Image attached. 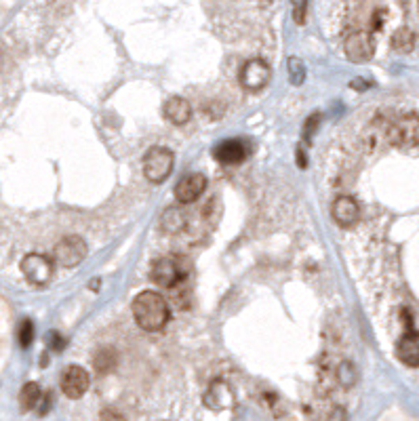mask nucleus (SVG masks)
Listing matches in <instances>:
<instances>
[{
    "mask_svg": "<svg viewBox=\"0 0 419 421\" xmlns=\"http://www.w3.org/2000/svg\"><path fill=\"white\" fill-rule=\"evenodd\" d=\"M206 188V177L202 173H190L181 177L175 185V198L181 204H190L200 198V194Z\"/></svg>",
    "mask_w": 419,
    "mask_h": 421,
    "instance_id": "nucleus-10",
    "label": "nucleus"
},
{
    "mask_svg": "<svg viewBox=\"0 0 419 421\" xmlns=\"http://www.w3.org/2000/svg\"><path fill=\"white\" fill-rule=\"evenodd\" d=\"M133 316L139 329L148 333L161 331L169 320V304L156 291H142L133 299Z\"/></svg>",
    "mask_w": 419,
    "mask_h": 421,
    "instance_id": "nucleus-1",
    "label": "nucleus"
},
{
    "mask_svg": "<svg viewBox=\"0 0 419 421\" xmlns=\"http://www.w3.org/2000/svg\"><path fill=\"white\" fill-rule=\"evenodd\" d=\"M165 118L173 124H186L192 118V106L183 97H169L165 101Z\"/></svg>",
    "mask_w": 419,
    "mask_h": 421,
    "instance_id": "nucleus-14",
    "label": "nucleus"
},
{
    "mask_svg": "<svg viewBox=\"0 0 419 421\" xmlns=\"http://www.w3.org/2000/svg\"><path fill=\"white\" fill-rule=\"evenodd\" d=\"M343 49H345L347 59H352L356 63H363V61H369L373 57L375 44H373L371 34H367V32H352L350 36L345 38Z\"/></svg>",
    "mask_w": 419,
    "mask_h": 421,
    "instance_id": "nucleus-9",
    "label": "nucleus"
},
{
    "mask_svg": "<svg viewBox=\"0 0 419 421\" xmlns=\"http://www.w3.org/2000/svg\"><path fill=\"white\" fill-rule=\"evenodd\" d=\"M337 379L343 388H352V383L356 381V373H354V367L350 363H343L337 371Z\"/></svg>",
    "mask_w": 419,
    "mask_h": 421,
    "instance_id": "nucleus-19",
    "label": "nucleus"
},
{
    "mask_svg": "<svg viewBox=\"0 0 419 421\" xmlns=\"http://www.w3.org/2000/svg\"><path fill=\"white\" fill-rule=\"evenodd\" d=\"M289 79L295 87H299L306 79V65L299 57H289Z\"/></svg>",
    "mask_w": 419,
    "mask_h": 421,
    "instance_id": "nucleus-17",
    "label": "nucleus"
},
{
    "mask_svg": "<svg viewBox=\"0 0 419 421\" xmlns=\"http://www.w3.org/2000/svg\"><path fill=\"white\" fill-rule=\"evenodd\" d=\"M17 337H19V345H22V347H30V343L34 341V322L26 318V320L19 324Z\"/></svg>",
    "mask_w": 419,
    "mask_h": 421,
    "instance_id": "nucleus-20",
    "label": "nucleus"
},
{
    "mask_svg": "<svg viewBox=\"0 0 419 421\" xmlns=\"http://www.w3.org/2000/svg\"><path fill=\"white\" fill-rule=\"evenodd\" d=\"M204 404L208 408H213V411L230 408L234 404V392H232V388L226 381H222V379L213 381L211 386H208L206 394H204Z\"/></svg>",
    "mask_w": 419,
    "mask_h": 421,
    "instance_id": "nucleus-12",
    "label": "nucleus"
},
{
    "mask_svg": "<svg viewBox=\"0 0 419 421\" xmlns=\"http://www.w3.org/2000/svg\"><path fill=\"white\" fill-rule=\"evenodd\" d=\"M318 124H320V114H312V116L306 120V124H304V137H306V142H312L314 131L318 129Z\"/></svg>",
    "mask_w": 419,
    "mask_h": 421,
    "instance_id": "nucleus-22",
    "label": "nucleus"
},
{
    "mask_svg": "<svg viewBox=\"0 0 419 421\" xmlns=\"http://www.w3.org/2000/svg\"><path fill=\"white\" fill-rule=\"evenodd\" d=\"M331 215L337 226L352 228L361 220V206L352 196H337L331 206Z\"/></svg>",
    "mask_w": 419,
    "mask_h": 421,
    "instance_id": "nucleus-8",
    "label": "nucleus"
},
{
    "mask_svg": "<svg viewBox=\"0 0 419 421\" xmlns=\"http://www.w3.org/2000/svg\"><path fill=\"white\" fill-rule=\"evenodd\" d=\"M291 5H293V19H295V24H304L306 22L308 0H291Z\"/></svg>",
    "mask_w": 419,
    "mask_h": 421,
    "instance_id": "nucleus-21",
    "label": "nucleus"
},
{
    "mask_svg": "<svg viewBox=\"0 0 419 421\" xmlns=\"http://www.w3.org/2000/svg\"><path fill=\"white\" fill-rule=\"evenodd\" d=\"M186 278V270L181 267L179 259L175 257H161L152 265V280L158 287L173 289Z\"/></svg>",
    "mask_w": 419,
    "mask_h": 421,
    "instance_id": "nucleus-5",
    "label": "nucleus"
},
{
    "mask_svg": "<svg viewBox=\"0 0 419 421\" xmlns=\"http://www.w3.org/2000/svg\"><path fill=\"white\" fill-rule=\"evenodd\" d=\"M213 156L222 165H240L249 156V146L243 139H226V142L215 146Z\"/></svg>",
    "mask_w": 419,
    "mask_h": 421,
    "instance_id": "nucleus-11",
    "label": "nucleus"
},
{
    "mask_svg": "<svg viewBox=\"0 0 419 421\" xmlns=\"http://www.w3.org/2000/svg\"><path fill=\"white\" fill-rule=\"evenodd\" d=\"M53 263L55 259L42 253H30L22 259V272L28 278V283L34 287H47L49 280L53 278Z\"/></svg>",
    "mask_w": 419,
    "mask_h": 421,
    "instance_id": "nucleus-3",
    "label": "nucleus"
},
{
    "mask_svg": "<svg viewBox=\"0 0 419 421\" xmlns=\"http://www.w3.org/2000/svg\"><path fill=\"white\" fill-rule=\"evenodd\" d=\"M396 356L402 365L417 369L419 367V333H406L396 343Z\"/></svg>",
    "mask_w": 419,
    "mask_h": 421,
    "instance_id": "nucleus-13",
    "label": "nucleus"
},
{
    "mask_svg": "<svg viewBox=\"0 0 419 421\" xmlns=\"http://www.w3.org/2000/svg\"><path fill=\"white\" fill-rule=\"evenodd\" d=\"M175 165V156L169 148H150L144 156V175L150 183H163Z\"/></svg>",
    "mask_w": 419,
    "mask_h": 421,
    "instance_id": "nucleus-2",
    "label": "nucleus"
},
{
    "mask_svg": "<svg viewBox=\"0 0 419 421\" xmlns=\"http://www.w3.org/2000/svg\"><path fill=\"white\" fill-rule=\"evenodd\" d=\"M270 65L263 59H249L240 69V85L247 91H261L270 81Z\"/></svg>",
    "mask_w": 419,
    "mask_h": 421,
    "instance_id": "nucleus-7",
    "label": "nucleus"
},
{
    "mask_svg": "<svg viewBox=\"0 0 419 421\" xmlns=\"http://www.w3.org/2000/svg\"><path fill=\"white\" fill-rule=\"evenodd\" d=\"M413 42H415V38H413L411 30H406V28H400V30L392 36V47H394L396 51H411V49H413Z\"/></svg>",
    "mask_w": 419,
    "mask_h": 421,
    "instance_id": "nucleus-18",
    "label": "nucleus"
},
{
    "mask_svg": "<svg viewBox=\"0 0 419 421\" xmlns=\"http://www.w3.org/2000/svg\"><path fill=\"white\" fill-rule=\"evenodd\" d=\"M85 255H87V242L76 234L61 238L53 249V259L59 267H74L85 259Z\"/></svg>",
    "mask_w": 419,
    "mask_h": 421,
    "instance_id": "nucleus-4",
    "label": "nucleus"
},
{
    "mask_svg": "<svg viewBox=\"0 0 419 421\" xmlns=\"http://www.w3.org/2000/svg\"><path fill=\"white\" fill-rule=\"evenodd\" d=\"M89 383H91V377H89V373H87L83 367L69 365V367L63 369V373H61V383H59V386H61V392H63L67 398L76 400V398H83V396L87 394Z\"/></svg>",
    "mask_w": 419,
    "mask_h": 421,
    "instance_id": "nucleus-6",
    "label": "nucleus"
},
{
    "mask_svg": "<svg viewBox=\"0 0 419 421\" xmlns=\"http://www.w3.org/2000/svg\"><path fill=\"white\" fill-rule=\"evenodd\" d=\"M116 361L118 358H116V352H114L112 347H101V349H97V354L93 358V365H95V369L99 373H108V371L114 369Z\"/></svg>",
    "mask_w": 419,
    "mask_h": 421,
    "instance_id": "nucleus-16",
    "label": "nucleus"
},
{
    "mask_svg": "<svg viewBox=\"0 0 419 421\" xmlns=\"http://www.w3.org/2000/svg\"><path fill=\"white\" fill-rule=\"evenodd\" d=\"M40 398H42V392H40L38 383H34V381L26 383V386L19 390V404H22L24 411L36 408V404L40 402Z\"/></svg>",
    "mask_w": 419,
    "mask_h": 421,
    "instance_id": "nucleus-15",
    "label": "nucleus"
}]
</instances>
